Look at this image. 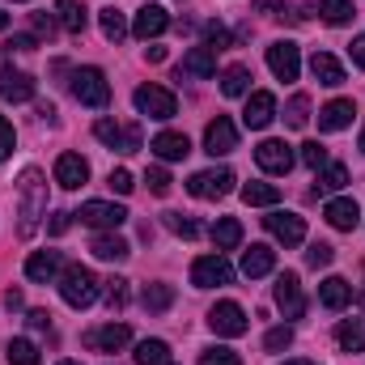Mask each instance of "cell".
Here are the masks:
<instances>
[{"label":"cell","instance_id":"47","mask_svg":"<svg viewBox=\"0 0 365 365\" xmlns=\"http://www.w3.org/2000/svg\"><path fill=\"white\" fill-rule=\"evenodd\" d=\"M293 344V327H272L268 336H264V349L268 353H280V349H289Z\"/></svg>","mask_w":365,"mask_h":365},{"label":"cell","instance_id":"53","mask_svg":"<svg viewBox=\"0 0 365 365\" xmlns=\"http://www.w3.org/2000/svg\"><path fill=\"white\" fill-rule=\"evenodd\" d=\"M349 51H353V64H357V68H365V34H357V38H353V47H349Z\"/></svg>","mask_w":365,"mask_h":365},{"label":"cell","instance_id":"35","mask_svg":"<svg viewBox=\"0 0 365 365\" xmlns=\"http://www.w3.org/2000/svg\"><path fill=\"white\" fill-rule=\"evenodd\" d=\"M136 365H170V344L166 340H140L136 344Z\"/></svg>","mask_w":365,"mask_h":365},{"label":"cell","instance_id":"59","mask_svg":"<svg viewBox=\"0 0 365 365\" xmlns=\"http://www.w3.org/2000/svg\"><path fill=\"white\" fill-rule=\"evenodd\" d=\"M4 26H9V13H4V9H0V30H4Z\"/></svg>","mask_w":365,"mask_h":365},{"label":"cell","instance_id":"51","mask_svg":"<svg viewBox=\"0 0 365 365\" xmlns=\"http://www.w3.org/2000/svg\"><path fill=\"white\" fill-rule=\"evenodd\" d=\"M26 323H30L34 331H47V327H51V314H47V310H30V314H26Z\"/></svg>","mask_w":365,"mask_h":365},{"label":"cell","instance_id":"24","mask_svg":"<svg viewBox=\"0 0 365 365\" xmlns=\"http://www.w3.org/2000/svg\"><path fill=\"white\" fill-rule=\"evenodd\" d=\"M319 302H323L327 310H344V306L353 302V284H349L344 276H327V280L319 284Z\"/></svg>","mask_w":365,"mask_h":365},{"label":"cell","instance_id":"13","mask_svg":"<svg viewBox=\"0 0 365 365\" xmlns=\"http://www.w3.org/2000/svg\"><path fill=\"white\" fill-rule=\"evenodd\" d=\"M166 26H170V13H166L162 4H140V9H136V21H132V34L149 43V38L166 34Z\"/></svg>","mask_w":365,"mask_h":365},{"label":"cell","instance_id":"2","mask_svg":"<svg viewBox=\"0 0 365 365\" xmlns=\"http://www.w3.org/2000/svg\"><path fill=\"white\" fill-rule=\"evenodd\" d=\"M60 297L73 306V310H86L98 302V276L90 268H81V264H68L64 276H60Z\"/></svg>","mask_w":365,"mask_h":365},{"label":"cell","instance_id":"62","mask_svg":"<svg viewBox=\"0 0 365 365\" xmlns=\"http://www.w3.org/2000/svg\"><path fill=\"white\" fill-rule=\"evenodd\" d=\"M60 365H81V361H60Z\"/></svg>","mask_w":365,"mask_h":365},{"label":"cell","instance_id":"21","mask_svg":"<svg viewBox=\"0 0 365 365\" xmlns=\"http://www.w3.org/2000/svg\"><path fill=\"white\" fill-rule=\"evenodd\" d=\"M34 77L30 73H0V98L4 102H30L34 98Z\"/></svg>","mask_w":365,"mask_h":365},{"label":"cell","instance_id":"27","mask_svg":"<svg viewBox=\"0 0 365 365\" xmlns=\"http://www.w3.org/2000/svg\"><path fill=\"white\" fill-rule=\"evenodd\" d=\"M182 73L187 77H212L217 73V51L212 47H191L182 56Z\"/></svg>","mask_w":365,"mask_h":365},{"label":"cell","instance_id":"30","mask_svg":"<svg viewBox=\"0 0 365 365\" xmlns=\"http://www.w3.org/2000/svg\"><path fill=\"white\" fill-rule=\"evenodd\" d=\"M247 90H251V68H247V64H230V68L221 73V93H225V98H242Z\"/></svg>","mask_w":365,"mask_h":365},{"label":"cell","instance_id":"57","mask_svg":"<svg viewBox=\"0 0 365 365\" xmlns=\"http://www.w3.org/2000/svg\"><path fill=\"white\" fill-rule=\"evenodd\" d=\"M4 306H9V310H21V293H17V289H9V293H4Z\"/></svg>","mask_w":365,"mask_h":365},{"label":"cell","instance_id":"46","mask_svg":"<svg viewBox=\"0 0 365 365\" xmlns=\"http://www.w3.org/2000/svg\"><path fill=\"white\" fill-rule=\"evenodd\" d=\"M331 259H336V251H331L327 242H310V251H306V264H310V268H327Z\"/></svg>","mask_w":365,"mask_h":365},{"label":"cell","instance_id":"52","mask_svg":"<svg viewBox=\"0 0 365 365\" xmlns=\"http://www.w3.org/2000/svg\"><path fill=\"white\" fill-rule=\"evenodd\" d=\"M68 217H73V212H51L47 230H51V234H64V230H68Z\"/></svg>","mask_w":365,"mask_h":365},{"label":"cell","instance_id":"4","mask_svg":"<svg viewBox=\"0 0 365 365\" xmlns=\"http://www.w3.org/2000/svg\"><path fill=\"white\" fill-rule=\"evenodd\" d=\"M234 170H200V175H191L187 179V191L195 195V200H221V195H230L234 191Z\"/></svg>","mask_w":365,"mask_h":365},{"label":"cell","instance_id":"31","mask_svg":"<svg viewBox=\"0 0 365 365\" xmlns=\"http://www.w3.org/2000/svg\"><path fill=\"white\" fill-rule=\"evenodd\" d=\"M56 13H60V26H64L68 34H81V30H86V21H90V13H86V4H81V0H60V4H56Z\"/></svg>","mask_w":365,"mask_h":365},{"label":"cell","instance_id":"33","mask_svg":"<svg viewBox=\"0 0 365 365\" xmlns=\"http://www.w3.org/2000/svg\"><path fill=\"white\" fill-rule=\"evenodd\" d=\"M98 26H102V38H106V43H119V38L128 34V21H123V13H119L115 4L98 9Z\"/></svg>","mask_w":365,"mask_h":365},{"label":"cell","instance_id":"18","mask_svg":"<svg viewBox=\"0 0 365 365\" xmlns=\"http://www.w3.org/2000/svg\"><path fill=\"white\" fill-rule=\"evenodd\" d=\"M86 179H90V162H86L81 153H60V162H56V182H60L64 191H77Z\"/></svg>","mask_w":365,"mask_h":365},{"label":"cell","instance_id":"5","mask_svg":"<svg viewBox=\"0 0 365 365\" xmlns=\"http://www.w3.org/2000/svg\"><path fill=\"white\" fill-rule=\"evenodd\" d=\"M73 93H77V102H86V106H106V102H110V86H106L102 68H77V73H73Z\"/></svg>","mask_w":365,"mask_h":365},{"label":"cell","instance_id":"3","mask_svg":"<svg viewBox=\"0 0 365 365\" xmlns=\"http://www.w3.org/2000/svg\"><path fill=\"white\" fill-rule=\"evenodd\" d=\"M132 102H136V110L149 115V119H175V110H179L175 93L166 90V86H140V90L132 93Z\"/></svg>","mask_w":365,"mask_h":365},{"label":"cell","instance_id":"29","mask_svg":"<svg viewBox=\"0 0 365 365\" xmlns=\"http://www.w3.org/2000/svg\"><path fill=\"white\" fill-rule=\"evenodd\" d=\"M140 306H145L149 314H162V310L175 306V289H170V284H145V289H140Z\"/></svg>","mask_w":365,"mask_h":365},{"label":"cell","instance_id":"23","mask_svg":"<svg viewBox=\"0 0 365 365\" xmlns=\"http://www.w3.org/2000/svg\"><path fill=\"white\" fill-rule=\"evenodd\" d=\"M349 123H353V102L349 98H336V102H327L319 110V128L323 132H344Z\"/></svg>","mask_w":365,"mask_h":365},{"label":"cell","instance_id":"26","mask_svg":"<svg viewBox=\"0 0 365 365\" xmlns=\"http://www.w3.org/2000/svg\"><path fill=\"white\" fill-rule=\"evenodd\" d=\"M56 272H60V251H34V255L26 259V276H30L34 284H47Z\"/></svg>","mask_w":365,"mask_h":365},{"label":"cell","instance_id":"9","mask_svg":"<svg viewBox=\"0 0 365 365\" xmlns=\"http://www.w3.org/2000/svg\"><path fill=\"white\" fill-rule=\"evenodd\" d=\"M230 280H234V268L221 259V251L191 264V284H195V289H217V284H230Z\"/></svg>","mask_w":365,"mask_h":365},{"label":"cell","instance_id":"22","mask_svg":"<svg viewBox=\"0 0 365 365\" xmlns=\"http://www.w3.org/2000/svg\"><path fill=\"white\" fill-rule=\"evenodd\" d=\"M310 73H314V81L319 86H344V68H340V60L336 56H327V51H314L310 56Z\"/></svg>","mask_w":365,"mask_h":365},{"label":"cell","instance_id":"43","mask_svg":"<svg viewBox=\"0 0 365 365\" xmlns=\"http://www.w3.org/2000/svg\"><path fill=\"white\" fill-rule=\"evenodd\" d=\"M200 365H242V361H238L234 349H221V344H217V349H204V353H200Z\"/></svg>","mask_w":365,"mask_h":365},{"label":"cell","instance_id":"1","mask_svg":"<svg viewBox=\"0 0 365 365\" xmlns=\"http://www.w3.org/2000/svg\"><path fill=\"white\" fill-rule=\"evenodd\" d=\"M17 191H21V234H34L38 217L47 212V182H43V175L30 166V170H21Z\"/></svg>","mask_w":365,"mask_h":365},{"label":"cell","instance_id":"8","mask_svg":"<svg viewBox=\"0 0 365 365\" xmlns=\"http://www.w3.org/2000/svg\"><path fill=\"white\" fill-rule=\"evenodd\" d=\"M268 68H272L276 81H297V73H302V51H297V43H289V38H280L268 47Z\"/></svg>","mask_w":365,"mask_h":365},{"label":"cell","instance_id":"49","mask_svg":"<svg viewBox=\"0 0 365 365\" xmlns=\"http://www.w3.org/2000/svg\"><path fill=\"white\" fill-rule=\"evenodd\" d=\"M13 145H17V132H13V123H9V119L0 115V162H4L9 153H13Z\"/></svg>","mask_w":365,"mask_h":365},{"label":"cell","instance_id":"37","mask_svg":"<svg viewBox=\"0 0 365 365\" xmlns=\"http://www.w3.org/2000/svg\"><path fill=\"white\" fill-rule=\"evenodd\" d=\"M327 26H344L349 17H353V4L349 0H319V9H314Z\"/></svg>","mask_w":365,"mask_h":365},{"label":"cell","instance_id":"15","mask_svg":"<svg viewBox=\"0 0 365 365\" xmlns=\"http://www.w3.org/2000/svg\"><path fill=\"white\" fill-rule=\"evenodd\" d=\"M255 162H259V170H268V175H289V170H293V149H289L284 140H264V145L255 149Z\"/></svg>","mask_w":365,"mask_h":365},{"label":"cell","instance_id":"16","mask_svg":"<svg viewBox=\"0 0 365 365\" xmlns=\"http://www.w3.org/2000/svg\"><path fill=\"white\" fill-rule=\"evenodd\" d=\"M86 344L98 349V353H119V349L132 344V327L128 323H106V327H98V331L86 336Z\"/></svg>","mask_w":365,"mask_h":365},{"label":"cell","instance_id":"19","mask_svg":"<svg viewBox=\"0 0 365 365\" xmlns=\"http://www.w3.org/2000/svg\"><path fill=\"white\" fill-rule=\"evenodd\" d=\"M323 217H327V225H331V230H353V225L361 221V208H357V200L340 195V200H327Z\"/></svg>","mask_w":365,"mask_h":365},{"label":"cell","instance_id":"63","mask_svg":"<svg viewBox=\"0 0 365 365\" xmlns=\"http://www.w3.org/2000/svg\"><path fill=\"white\" fill-rule=\"evenodd\" d=\"M361 153H365V132H361Z\"/></svg>","mask_w":365,"mask_h":365},{"label":"cell","instance_id":"50","mask_svg":"<svg viewBox=\"0 0 365 365\" xmlns=\"http://www.w3.org/2000/svg\"><path fill=\"white\" fill-rule=\"evenodd\" d=\"M106 187H110V191H119V195H128V191H132L136 182H132V175H128V170H110Z\"/></svg>","mask_w":365,"mask_h":365},{"label":"cell","instance_id":"20","mask_svg":"<svg viewBox=\"0 0 365 365\" xmlns=\"http://www.w3.org/2000/svg\"><path fill=\"white\" fill-rule=\"evenodd\" d=\"M162 162H182L187 153H191V140L182 136V132H158L153 136V145H149Z\"/></svg>","mask_w":365,"mask_h":365},{"label":"cell","instance_id":"48","mask_svg":"<svg viewBox=\"0 0 365 365\" xmlns=\"http://www.w3.org/2000/svg\"><path fill=\"white\" fill-rule=\"evenodd\" d=\"M145 182H149V191H153V195H170V187H175V179H170L162 166H153V170L145 175Z\"/></svg>","mask_w":365,"mask_h":365},{"label":"cell","instance_id":"12","mask_svg":"<svg viewBox=\"0 0 365 365\" xmlns=\"http://www.w3.org/2000/svg\"><path fill=\"white\" fill-rule=\"evenodd\" d=\"M204 149H208L212 158H221V153H234V149H238V128H234V119L217 115V119L204 128Z\"/></svg>","mask_w":365,"mask_h":365},{"label":"cell","instance_id":"56","mask_svg":"<svg viewBox=\"0 0 365 365\" xmlns=\"http://www.w3.org/2000/svg\"><path fill=\"white\" fill-rule=\"evenodd\" d=\"M145 60H153V64H162V60H166V47H145Z\"/></svg>","mask_w":365,"mask_h":365},{"label":"cell","instance_id":"60","mask_svg":"<svg viewBox=\"0 0 365 365\" xmlns=\"http://www.w3.org/2000/svg\"><path fill=\"white\" fill-rule=\"evenodd\" d=\"M357 302H361V310H365V289H361V293H357Z\"/></svg>","mask_w":365,"mask_h":365},{"label":"cell","instance_id":"11","mask_svg":"<svg viewBox=\"0 0 365 365\" xmlns=\"http://www.w3.org/2000/svg\"><path fill=\"white\" fill-rule=\"evenodd\" d=\"M276 306L284 310V319H302V314H306V297H302V280H297V272L276 276Z\"/></svg>","mask_w":365,"mask_h":365},{"label":"cell","instance_id":"44","mask_svg":"<svg viewBox=\"0 0 365 365\" xmlns=\"http://www.w3.org/2000/svg\"><path fill=\"white\" fill-rule=\"evenodd\" d=\"M302 162H306L310 170H323V166H327V149H323L319 140H306V145H302Z\"/></svg>","mask_w":365,"mask_h":365},{"label":"cell","instance_id":"38","mask_svg":"<svg viewBox=\"0 0 365 365\" xmlns=\"http://www.w3.org/2000/svg\"><path fill=\"white\" fill-rule=\"evenodd\" d=\"M284 123H289V128H306V123H310V98H306V93H293V98H289Z\"/></svg>","mask_w":365,"mask_h":365},{"label":"cell","instance_id":"17","mask_svg":"<svg viewBox=\"0 0 365 365\" xmlns=\"http://www.w3.org/2000/svg\"><path fill=\"white\" fill-rule=\"evenodd\" d=\"M272 119H276V98L268 90L251 93V98H247V110H242V123H247L251 132H259V128H268Z\"/></svg>","mask_w":365,"mask_h":365},{"label":"cell","instance_id":"45","mask_svg":"<svg viewBox=\"0 0 365 365\" xmlns=\"http://www.w3.org/2000/svg\"><path fill=\"white\" fill-rule=\"evenodd\" d=\"M204 38H208L212 51H225V47H230V30H225L221 21H208V26H204Z\"/></svg>","mask_w":365,"mask_h":365},{"label":"cell","instance_id":"6","mask_svg":"<svg viewBox=\"0 0 365 365\" xmlns=\"http://www.w3.org/2000/svg\"><path fill=\"white\" fill-rule=\"evenodd\" d=\"M208 327H212L217 336H230V340H234V336H247L251 323H247V310H242L238 302H217V306L208 310Z\"/></svg>","mask_w":365,"mask_h":365},{"label":"cell","instance_id":"42","mask_svg":"<svg viewBox=\"0 0 365 365\" xmlns=\"http://www.w3.org/2000/svg\"><path fill=\"white\" fill-rule=\"evenodd\" d=\"M106 306H110V310H123V306H128V280H123V276H110V280H106Z\"/></svg>","mask_w":365,"mask_h":365},{"label":"cell","instance_id":"54","mask_svg":"<svg viewBox=\"0 0 365 365\" xmlns=\"http://www.w3.org/2000/svg\"><path fill=\"white\" fill-rule=\"evenodd\" d=\"M9 47H17V51H34V47H38V38H34V34H17Z\"/></svg>","mask_w":365,"mask_h":365},{"label":"cell","instance_id":"39","mask_svg":"<svg viewBox=\"0 0 365 365\" xmlns=\"http://www.w3.org/2000/svg\"><path fill=\"white\" fill-rule=\"evenodd\" d=\"M344 182H349V170H344V166H323L319 179H314V195H319V191H340Z\"/></svg>","mask_w":365,"mask_h":365},{"label":"cell","instance_id":"14","mask_svg":"<svg viewBox=\"0 0 365 365\" xmlns=\"http://www.w3.org/2000/svg\"><path fill=\"white\" fill-rule=\"evenodd\" d=\"M264 225H268V234H272L276 242H284V247H297L306 238V221L297 212H272V217H264Z\"/></svg>","mask_w":365,"mask_h":365},{"label":"cell","instance_id":"41","mask_svg":"<svg viewBox=\"0 0 365 365\" xmlns=\"http://www.w3.org/2000/svg\"><path fill=\"white\" fill-rule=\"evenodd\" d=\"M9 365H38V349L30 340H9Z\"/></svg>","mask_w":365,"mask_h":365},{"label":"cell","instance_id":"55","mask_svg":"<svg viewBox=\"0 0 365 365\" xmlns=\"http://www.w3.org/2000/svg\"><path fill=\"white\" fill-rule=\"evenodd\" d=\"M51 26H56L51 13H34V30H38V34H51Z\"/></svg>","mask_w":365,"mask_h":365},{"label":"cell","instance_id":"25","mask_svg":"<svg viewBox=\"0 0 365 365\" xmlns=\"http://www.w3.org/2000/svg\"><path fill=\"white\" fill-rule=\"evenodd\" d=\"M272 268H276V251H272V247H264V242H255V247L242 255V276H251V280L268 276Z\"/></svg>","mask_w":365,"mask_h":365},{"label":"cell","instance_id":"7","mask_svg":"<svg viewBox=\"0 0 365 365\" xmlns=\"http://www.w3.org/2000/svg\"><path fill=\"white\" fill-rule=\"evenodd\" d=\"M73 217H81V225H93V230H119L128 221V208L123 204H106V200H86L81 212H73Z\"/></svg>","mask_w":365,"mask_h":365},{"label":"cell","instance_id":"58","mask_svg":"<svg viewBox=\"0 0 365 365\" xmlns=\"http://www.w3.org/2000/svg\"><path fill=\"white\" fill-rule=\"evenodd\" d=\"M259 13H272V9H284V0H255Z\"/></svg>","mask_w":365,"mask_h":365},{"label":"cell","instance_id":"34","mask_svg":"<svg viewBox=\"0 0 365 365\" xmlns=\"http://www.w3.org/2000/svg\"><path fill=\"white\" fill-rule=\"evenodd\" d=\"M212 242H217V251H234V247L242 242V225H238L234 217H221V221L212 225Z\"/></svg>","mask_w":365,"mask_h":365},{"label":"cell","instance_id":"40","mask_svg":"<svg viewBox=\"0 0 365 365\" xmlns=\"http://www.w3.org/2000/svg\"><path fill=\"white\" fill-rule=\"evenodd\" d=\"M162 221H166V230L179 234V238H200V221H191L187 212H166Z\"/></svg>","mask_w":365,"mask_h":365},{"label":"cell","instance_id":"32","mask_svg":"<svg viewBox=\"0 0 365 365\" xmlns=\"http://www.w3.org/2000/svg\"><path fill=\"white\" fill-rule=\"evenodd\" d=\"M336 340L344 353H365V319H349L336 327Z\"/></svg>","mask_w":365,"mask_h":365},{"label":"cell","instance_id":"28","mask_svg":"<svg viewBox=\"0 0 365 365\" xmlns=\"http://www.w3.org/2000/svg\"><path fill=\"white\" fill-rule=\"evenodd\" d=\"M90 251L98 255V259H106V264H119V259L132 255V247H128L119 234H98V238L90 242Z\"/></svg>","mask_w":365,"mask_h":365},{"label":"cell","instance_id":"61","mask_svg":"<svg viewBox=\"0 0 365 365\" xmlns=\"http://www.w3.org/2000/svg\"><path fill=\"white\" fill-rule=\"evenodd\" d=\"M284 365H314V361H284Z\"/></svg>","mask_w":365,"mask_h":365},{"label":"cell","instance_id":"10","mask_svg":"<svg viewBox=\"0 0 365 365\" xmlns=\"http://www.w3.org/2000/svg\"><path fill=\"white\" fill-rule=\"evenodd\" d=\"M93 136H98L102 145L119 149V153H136V149H140V128H136V123H132V128H119L115 119H98V123H93Z\"/></svg>","mask_w":365,"mask_h":365},{"label":"cell","instance_id":"36","mask_svg":"<svg viewBox=\"0 0 365 365\" xmlns=\"http://www.w3.org/2000/svg\"><path fill=\"white\" fill-rule=\"evenodd\" d=\"M242 200L255 204V208H272V204H280V187H272V182H247Z\"/></svg>","mask_w":365,"mask_h":365}]
</instances>
